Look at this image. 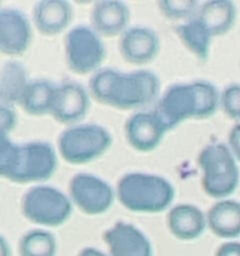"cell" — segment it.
<instances>
[{
	"mask_svg": "<svg viewBox=\"0 0 240 256\" xmlns=\"http://www.w3.org/2000/svg\"><path fill=\"white\" fill-rule=\"evenodd\" d=\"M30 80L26 68L19 60L5 62L0 69V102L12 108L20 105Z\"/></svg>",
	"mask_w": 240,
	"mask_h": 256,
	"instance_id": "ffe728a7",
	"label": "cell"
},
{
	"mask_svg": "<svg viewBox=\"0 0 240 256\" xmlns=\"http://www.w3.org/2000/svg\"><path fill=\"white\" fill-rule=\"evenodd\" d=\"M166 224L169 232L182 242L198 239L208 228L206 215L192 204H180L170 208Z\"/></svg>",
	"mask_w": 240,
	"mask_h": 256,
	"instance_id": "e0dca14e",
	"label": "cell"
},
{
	"mask_svg": "<svg viewBox=\"0 0 240 256\" xmlns=\"http://www.w3.org/2000/svg\"><path fill=\"white\" fill-rule=\"evenodd\" d=\"M116 199L132 212L158 214L172 206L175 189L165 178L145 172H129L118 182Z\"/></svg>",
	"mask_w": 240,
	"mask_h": 256,
	"instance_id": "7a4b0ae2",
	"label": "cell"
},
{
	"mask_svg": "<svg viewBox=\"0 0 240 256\" xmlns=\"http://www.w3.org/2000/svg\"><path fill=\"white\" fill-rule=\"evenodd\" d=\"M229 119L240 122V84H232L220 92V106Z\"/></svg>",
	"mask_w": 240,
	"mask_h": 256,
	"instance_id": "4316f807",
	"label": "cell"
},
{
	"mask_svg": "<svg viewBox=\"0 0 240 256\" xmlns=\"http://www.w3.org/2000/svg\"><path fill=\"white\" fill-rule=\"evenodd\" d=\"M18 250L20 256H55L58 242L49 230L38 228L22 235Z\"/></svg>",
	"mask_w": 240,
	"mask_h": 256,
	"instance_id": "603a6c76",
	"label": "cell"
},
{
	"mask_svg": "<svg viewBox=\"0 0 240 256\" xmlns=\"http://www.w3.org/2000/svg\"><path fill=\"white\" fill-rule=\"evenodd\" d=\"M160 48L162 42L158 32L145 25H130L120 35L119 52L129 64H150L158 58Z\"/></svg>",
	"mask_w": 240,
	"mask_h": 256,
	"instance_id": "8fae6325",
	"label": "cell"
},
{
	"mask_svg": "<svg viewBox=\"0 0 240 256\" xmlns=\"http://www.w3.org/2000/svg\"><path fill=\"white\" fill-rule=\"evenodd\" d=\"M166 130L175 129L189 119H195L196 114V95L192 82L175 84L165 90L155 108Z\"/></svg>",
	"mask_w": 240,
	"mask_h": 256,
	"instance_id": "30bf717a",
	"label": "cell"
},
{
	"mask_svg": "<svg viewBox=\"0 0 240 256\" xmlns=\"http://www.w3.org/2000/svg\"><path fill=\"white\" fill-rule=\"evenodd\" d=\"M156 5L166 19L184 22L196 14L200 0H156Z\"/></svg>",
	"mask_w": 240,
	"mask_h": 256,
	"instance_id": "484cf974",
	"label": "cell"
},
{
	"mask_svg": "<svg viewBox=\"0 0 240 256\" xmlns=\"http://www.w3.org/2000/svg\"><path fill=\"white\" fill-rule=\"evenodd\" d=\"M110 256H152V246L146 235L129 222H116L104 232Z\"/></svg>",
	"mask_w": 240,
	"mask_h": 256,
	"instance_id": "9a60e30c",
	"label": "cell"
},
{
	"mask_svg": "<svg viewBox=\"0 0 240 256\" xmlns=\"http://www.w3.org/2000/svg\"><path fill=\"white\" fill-rule=\"evenodd\" d=\"M64 49L68 68L78 75L95 74L106 58L102 36L90 25L70 28L65 35Z\"/></svg>",
	"mask_w": 240,
	"mask_h": 256,
	"instance_id": "8992f818",
	"label": "cell"
},
{
	"mask_svg": "<svg viewBox=\"0 0 240 256\" xmlns=\"http://www.w3.org/2000/svg\"><path fill=\"white\" fill-rule=\"evenodd\" d=\"M90 109V94L82 85L64 82L56 85L52 115L58 122L76 125L86 116Z\"/></svg>",
	"mask_w": 240,
	"mask_h": 256,
	"instance_id": "7c38bea8",
	"label": "cell"
},
{
	"mask_svg": "<svg viewBox=\"0 0 240 256\" xmlns=\"http://www.w3.org/2000/svg\"><path fill=\"white\" fill-rule=\"evenodd\" d=\"M56 84L46 79H32L19 106L32 116H44L52 112Z\"/></svg>",
	"mask_w": 240,
	"mask_h": 256,
	"instance_id": "7402d4cb",
	"label": "cell"
},
{
	"mask_svg": "<svg viewBox=\"0 0 240 256\" xmlns=\"http://www.w3.org/2000/svg\"><path fill=\"white\" fill-rule=\"evenodd\" d=\"M90 95L96 102L118 110L146 106L160 92V80L149 70L122 72L112 68L100 69L90 79Z\"/></svg>",
	"mask_w": 240,
	"mask_h": 256,
	"instance_id": "6da1fadb",
	"label": "cell"
},
{
	"mask_svg": "<svg viewBox=\"0 0 240 256\" xmlns=\"http://www.w3.org/2000/svg\"><path fill=\"white\" fill-rule=\"evenodd\" d=\"M132 12L122 0H99L92 5L90 26L105 38L120 36L130 26Z\"/></svg>",
	"mask_w": 240,
	"mask_h": 256,
	"instance_id": "2e32d148",
	"label": "cell"
},
{
	"mask_svg": "<svg viewBox=\"0 0 240 256\" xmlns=\"http://www.w3.org/2000/svg\"><path fill=\"white\" fill-rule=\"evenodd\" d=\"M2 0H0V8H2Z\"/></svg>",
	"mask_w": 240,
	"mask_h": 256,
	"instance_id": "836d02e7",
	"label": "cell"
},
{
	"mask_svg": "<svg viewBox=\"0 0 240 256\" xmlns=\"http://www.w3.org/2000/svg\"><path fill=\"white\" fill-rule=\"evenodd\" d=\"M0 256H12V248L2 234H0Z\"/></svg>",
	"mask_w": 240,
	"mask_h": 256,
	"instance_id": "4dcf8cb0",
	"label": "cell"
},
{
	"mask_svg": "<svg viewBox=\"0 0 240 256\" xmlns=\"http://www.w3.org/2000/svg\"><path fill=\"white\" fill-rule=\"evenodd\" d=\"M32 22L22 10L0 8V52L10 58L22 56L32 42Z\"/></svg>",
	"mask_w": 240,
	"mask_h": 256,
	"instance_id": "9c48e42d",
	"label": "cell"
},
{
	"mask_svg": "<svg viewBox=\"0 0 240 256\" xmlns=\"http://www.w3.org/2000/svg\"><path fill=\"white\" fill-rule=\"evenodd\" d=\"M22 144L12 142L10 135L0 134V178L9 180L16 170Z\"/></svg>",
	"mask_w": 240,
	"mask_h": 256,
	"instance_id": "d4e9b609",
	"label": "cell"
},
{
	"mask_svg": "<svg viewBox=\"0 0 240 256\" xmlns=\"http://www.w3.org/2000/svg\"><path fill=\"white\" fill-rule=\"evenodd\" d=\"M215 256H240V242H225L216 250Z\"/></svg>",
	"mask_w": 240,
	"mask_h": 256,
	"instance_id": "f546056e",
	"label": "cell"
},
{
	"mask_svg": "<svg viewBox=\"0 0 240 256\" xmlns=\"http://www.w3.org/2000/svg\"><path fill=\"white\" fill-rule=\"evenodd\" d=\"M212 38L222 36L234 28L238 8L234 0H205L195 14Z\"/></svg>",
	"mask_w": 240,
	"mask_h": 256,
	"instance_id": "ac0fdd59",
	"label": "cell"
},
{
	"mask_svg": "<svg viewBox=\"0 0 240 256\" xmlns=\"http://www.w3.org/2000/svg\"><path fill=\"white\" fill-rule=\"evenodd\" d=\"M78 256H108V255H105L104 252L95 249V248H85V249H82V252H79V255Z\"/></svg>",
	"mask_w": 240,
	"mask_h": 256,
	"instance_id": "1f68e13d",
	"label": "cell"
},
{
	"mask_svg": "<svg viewBox=\"0 0 240 256\" xmlns=\"http://www.w3.org/2000/svg\"><path fill=\"white\" fill-rule=\"evenodd\" d=\"M70 2H74L79 5H94L95 2H98L99 0H70Z\"/></svg>",
	"mask_w": 240,
	"mask_h": 256,
	"instance_id": "d6a6232c",
	"label": "cell"
},
{
	"mask_svg": "<svg viewBox=\"0 0 240 256\" xmlns=\"http://www.w3.org/2000/svg\"><path fill=\"white\" fill-rule=\"evenodd\" d=\"M192 82L196 95V114L195 119L204 120L212 116L220 106V92L214 84L206 80H195Z\"/></svg>",
	"mask_w": 240,
	"mask_h": 256,
	"instance_id": "cb8c5ba5",
	"label": "cell"
},
{
	"mask_svg": "<svg viewBox=\"0 0 240 256\" xmlns=\"http://www.w3.org/2000/svg\"><path fill=\"white\" fill-rule=\"evenodd\" d=\"M18 125L15 108L0 102V134L10 135Z\"/></svg>",
	"mask_w": 240,
	"mask_h": 256,
	"instance_id": "83f0119b",
	"label": "cell"
},
{
	"mask_svg": "<svg viewBox=\"0 0 240 256\" xmlns=\"http://www.w3.org/2000/svg\"><path fill=\"white\" fill-rule=\"evenodd\" d=\"M112 144V134L105 128L96 124H76L60 134L58 152L69 164L82 165L102 156Z\"/></svg>",
	"mask_w": 240,
	"mask_h": 256,
	"instance_id": "5b68a950",
	"label": "cell"
},
{
	"mask_svg": "<svg viewBox=\"0 0 240 256\" xmlns=\"http://www.w3.org/2000/svg\"><path fill=\"white\" fill-rule=\"evenodd\" d=\"M198 162L202 172L204 192L214 199H228L240 182L238 162L228 145L210 144L202 150Z\"/></svg>",
	"mask_w": 240,
	"mask_h": 256,
	"instance_id": "3957f363",
	"label": "cell"
},
{
	"mask_svg": "<svg viewBox=\"0 0 240 256\" xmlns=\"http://www.w3.org/2000/svg\"><path fill=\"white\" fill-rule=\"evenodd\" d=\"M206 226L222 239L240 236V202L232 199H222L206 212Z\"/></svg>",
	"mask_w": 240,
	"mask_h": 256,
	"instance_id": "d6986e66",
	"label": "cell"
},
{
	"mask_svg": "<svg viewBox=\"0 0 240 256\" xmlns=\"http://www.w3.org/2000/svg\"><path fill=\"white\" fill-rule=\"evenodd\" d=\"M22 214L28 222L42 228H56L70 219L72 205L69 195L50 185L38 184L22 195Z\"/></svg>",
	"mask_w": 240,
	"mask_h": 256,
	"instance_id": "277c9868",
	"label": "cell"
},
{
	"mask_svg": "<svg viewBox=\"0 0 240 256\" xmlns=\"http://www.w3.org/2000/svg\"><path fill=\"white\" fill-rule=\"evenodd\" d=\"M58 152L44 140L22 144L19 162L10 182L16 184H42L49 180L58 169Z\"/></svg>",
	"mask_w": 240,
	"mask_h": 256,
	"instance_id": "52a82bcc",
	"label": "cell"
},
{
	"mask_svg": "<svg viewBox=\"0 0 240 256\" xmlns=\"http://www.w3.org/2000/svg\"><path fill=\"white\" fill-rule=\"evenodd\" d=\"M74 8L70 0H36L32 6V26L45 36H56L70 29Z\"/></svg>",
	"mask_w": 240,
	"mask_h": 256,
	"instance_id": "5bb4252c",
	"label": "cell"
},
{
	"mask_svg": "<svg viewBox=\"0 0 240 256\" xmlns=\"http://www.w3.org/2000/svg\"><path fill=\"white\" fill-rule=\"evenodd\" d=\"M69 198L72 205L84 214L100 215L112 209L116 194L102 178L80 172L70 180Z\"/></svg>",
	"mask_w": 240,
	"mask_h": 256,
	"instance_id": "ba28073f",
	"label": "cell"
},
{
	"mask_svg": "<svg viewBox=\"0 0 240 256\" xmlns=\"http://www.w3.org/2000/svg\"><path fill=\"white\" fill-rule=\"evenodd\" d=\"M175 32L185 48L200 62H206L212 49V36L204 25L192 16L175 26Z\"/></svg>",
	"mask_w": 240,
	"mask_h": 256,
	"instance_id": "44dd1931",
	"label": "cell"
},
{
	"mask_svg": "<svg viewBox=\"0 0 240 256\" xmlns=\"http://www.w3.org/2000/svg\"><path fill=\"white\" fill-rule=\"evenodd\" d=\"M228 148L230 149L232 154L240 162V122L232 126L229 132V139H228Z\"/></svg>",
	"mask_w": 240,
	"mask_h": 256,
	"instance_id": "f1b7e54d",
	"label": "cell"
},
{
	"mask_svg": "<svg viewBox=\"0 0 240 256\" xmlns=\"http://www.w3.org/2000/svg\"><path fill=\"white\" fill-rule=\"evenodd\" d=\"M168 130L155 112H139L125 124V136L134 150L150 152L164 140Z\"/></svg>",
	"mask_w": 240,
	"mask_h": 256,
	"instance_id": "4fadbf2b",
	"label": "cell"
}]
</instances>
